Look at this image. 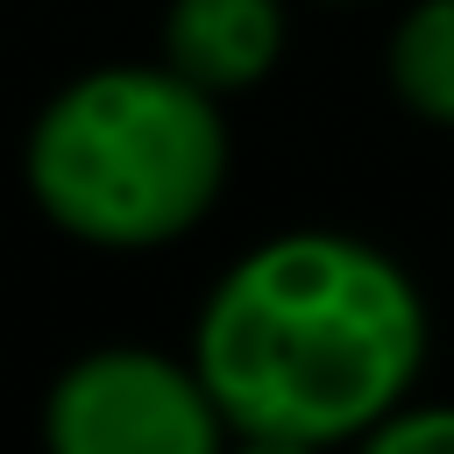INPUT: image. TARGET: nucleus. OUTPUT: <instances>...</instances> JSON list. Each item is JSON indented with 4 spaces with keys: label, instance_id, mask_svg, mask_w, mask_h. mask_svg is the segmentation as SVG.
Returning <instances> with one entry per match:
<instances>
[{
    "label": "nucleus",
    "instance_id": "obj_1",
    "mask_svg": "<svg viewBox=\"0 0 454 454\" xmlns=\"http://www.w3.org/2000/svg\"><path fill=\"white\" fill-rule=\"evenodd\" d=\"M426 362L419 284L355 234L248 248L199 312L192 369L234 433L340 447L404 404Z\"/></svg>",
    "mask_w": 454,
    "mask_h": 454
},
{
    "label": "nucleus",
    "instance_id": "obj_2",
    "mask_svg": "<svg viewBox=\"0 0 454 454\" xmlns=\"http://www.w3.org/2000/svg\"><path fill=\"white\" fill-rule=\"evenodd\" d=\"M227 177V128L192 78L114 64L64 85L28 135V192L99 248L177 241Z\"/></svg>",
    "mask_w": 454,
    "mask_h": 454
},
{
    "label": "nucleus",
    "instance_id": "obj_3",
    "mask_svg": "<svg viewBox=\"0 0 454 454\" xmlns=\"http://www.w3.org/2000/svg\"><path fill=\"white\" fill-rule=\"evenodd\" d=\"M50 454H220V404L199 369L149 348H99L50 390Z\"/></svg>",
    "mask_w": 454,
    "mask_h": 454
},
{
    "label": "nucleus",
    "instance_id": "obj_4",
    "mask_svg": "<svg viewBox=\"0 0 454 454\" xmlns=\"http://www.w3.org/2000/svg\"><path fill=\"white\" fill-rule=\"evenodd\" d=\"M284 50V0H170L163 64L199 92L255 85Z\"/></svg>",
    "mask_w": 454,
    "mask_h": 454
},
{
    "label": "nucleus",
    "instance_id": "obj_5",
    "mask_svg": "<svg viewBox=\"0 0 454 454\" xmlns=\"http://www.w3.org/2000/svg\"><path fill=\"white\" fill-rule=\"evenodd\" d=\"M390 85L419 121L454 128V0H419L390 28Z\"/></svg>",
    "mask_w": 454,
    "mask_h": 454
},
{
    "label": "nucleus",
    "instance_id": "obj_6",
    "mask_svg": "<svg viewBox=\"0 0 454 454\" xmlns=\"http://www.w3.org/2000/svg\"><path fill=\"white\" fill-rule=\"evenodd\" d=\"M355 454H454V404H397L355 433Z\"/></svg>",
    "mask_w": 454,
    "mask_h": 454
},
{
    "label": "nucleus",
    "instance_id": "obj_7",
    "mask_svg": "<svg viewBox=\"0 0 454 454\" xmlns=\"http://www.w3.org/2000/svg\"><path fill=\"white\" fill-rule=\"evenodd\" d=\"M234 454H319V447H305V440H262V433H241V447Z\"/></svg>",
    "mask_w": 454,
    "mask_h": 454
}]
</instances>
